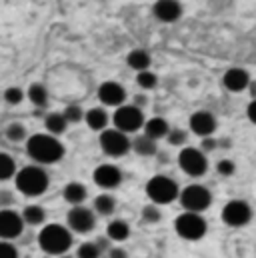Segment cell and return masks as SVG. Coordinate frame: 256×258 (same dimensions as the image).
Returning a JSON list of instances; mask_svg holds the SVG:
<instances>
[{
    "mask_svg": "<svg viewBox=\"0 0 256 258\" xmlns=\"http://www.w3.org/2000/svg\"><path fill=\"white\" fill-rule=\"evenodd\" d=\"M28 100H30L34 106L44 108V106L48 104V90H46L42 84L34 82V84H30V88H28Z\"/></svg>",
    "mask_w": 256,
    "mask_h": 258,
    "instance_id": "d4e9b609",
    "label": "cell"
},
{
    "mask_svg": "<svg viewBox=\"0 0 256 258\" xmlns=\"http://www.w3.org/2000/svg\"><path fill=\"white\" fill-rule=\"evenodd\" d=\"M220 218L226 226L240 228V226H246L252 220V208L244 200H230L222 206Z\"/></svg>",
    "mask_w": 256,
    "mask_h": 258,
    "instance_id": "52a82bcc",
    "label": "cell"
},
{
    "mask_svg": "<svg viewBox=\"0 0 256 258\" xmlns=\"http://www.w3.org/2000/svg\"><path fill=\"white\" fill-rule=\"evenodd\" d=\"M16 188L26 196H40L48 188V174L40 166H24L16 172Z\"/></svg>",
    "mask_w": 256,
    "mask_h": 258,
    "instance_id": "3957f363",
    "label": "cell"
},
{
    "mask_svg": "<svg viewBox=\"0 0 256 258\" xmlns=\"http://www.w3.org/2000/svg\"><path fill=\"white\" fill-rule=\"evenodd\" d=\"M178 198H180V204H182L184 212H196V214H200V212H204L212 204V194H210V190L206 186H202V184H190V186H186L182 192L178 194Z\"/></svg>",
    "mask_w": 256,
    "mask_h": 258,
    "instance_id": "8992f818",
    "label": "cell"
},
{
    "mask_svg": "<svg viewBox=\"0 0 256 258\" xmlns=\"http://www.w3.org/2000/svg\"><path fill=\"white\" fill-rule=\"evenodd\" d=\"M178 164L188 176H194V178L202 176L208 168L206 154L200 148H182L178 154Z\"/></svg>",
    "mask_w": 256,
    "mask_h": 258,
    "instance_id": "30bf717a",
    "label": "cell"
},
{
    "mask_svg": "<svg viewBox=\"0 0 256 258\" xmlns=\"http://www.w3.org/2000/svg\"><path fill=\"white\" fill-rule=\"evenodd\" d=\"M92 178H94V182H96L100 188L110 190V188L120 186V182H122V172H120V168L114 166V164H100V166L94 170Z\"/></svg>",
    "mask_w": 256,
    "mask_h": 258,
    "instance_id": "4fadbf2b",
    "label": "cell"
},
{
    "mask_svg": "<svg viewBox=\"0 0 256 258\" xmlns=\"http://www.w3.org/2000/svg\"><path fill=\"white\" fill-rule=\"evenodd\" d=\"M168 130H170L168 122H166L164 118H160V116H154V118H150V120L144 122V134H146L148 138H152V140L166 138Z\"/></svg>",
    "mask_w": 256,
    "mask_h": 258,
    "instance_id": "ac0fdd59",
    "label": "cell"
},
{
    "mask_svg": "<svg viewBox=\"0 0 256 258\" xmlns=\"http://www.w3.org/2000/svg\"><path fill=\"white\" fill-rule=\"evenodd\" d=\"M114 128L120 130V132H136L144 126V114L140 108H136L134 104H122L116 108L114 116Z\"/></svg>",
    "mask_w": 256,
    "mask_h": 258,
    "instance_id": "ba28073f",
    "label": "cell"
},
{
    "mask_svg": "<svg viewBox=\"0 0 256 258\" xmlns=\"http://www.w3.org/2000/svg\"><path fill=\"white\" fill-rule=\"evenodd\" d=\"M26 152L32 160L40 164H52L64 156V146L52 134H34L26 142Z\"/></svg>",
    "mask_w": 256,
    "mask_h": 258,
    "instance_id": "6da1fadb",
    "label": "cell"
},
{
    "mask_svg": "<svg viewBox=\"0 0 256 258\" xmlns=\"http://www.w3.org/2000/svg\"><path fill=\"white\" fill-rule=\"evenodd\" d=\"M216 170H218L220 176H232L234 170H236V164H234L232 160H228V158H222V160H218Z\"/></svg>",
    "mask_w": 256,
    "mask_h": 258,
    "instance_id": "d590c367",
    "label": "cell"
},
{
    "mask_svg": "<svg viewBox=\"0 0 256 258\" xmlns=\"http://www.w3.org/2000/svg\"><path fill=\"white\" fill-rule=\"evenodd\" d=\"M152 10H154V16L162 22H174L182 14V6L178 0H156Z\"/></svg>",
    "mask_w": 256,
    "mask_h": 258,
    "instance_id": "e0dca14e",
    "label": "cell"
},
{
    "mask_svg": "<svg viewBox=\"0 0 256 258\" xmlns=\"http://www.w3.org/2000/svg\"><path fill=\"white\" fill-rule=\"evenodd\" d=\"M76 258H100V250L94 242H82L76 250Z\"/></svg>",
    "mask_w": 256,
    "mask_h": 258,
    "instance_id": "4dcf8cb0",
    "label": "cell"
},
{
    "mask_svg": "<svg viewBox=\"0 0 256 258\" xmlns=\"http://www.w3.org/2000/svg\"><path fill=\"white\" fill-rule=\"evenodd\" d=\"M246 116H248V120L256 124V100H252L250 104H248V108H246Z\"/></svg>",
    "mask_w": 256,
    "mask_h": 258,
    "instance_id": "ab89813d",
    "label": "cell"
},
{
    "mask_svg": "<svg viewBox=\"0 0 256 258\" xmlns=\"http://www.w3.org/2000/svg\"><path fill=\"white\" fill-rule=\"evenodd\" d=\"M58 258H72V256H68V254H62V256H58Z\"/></svg>",
    "mask_w": 256,
    "mask_h": 258,
    "instance_id": "7bdbcfd3",
    "label": "cell"
},
{
    "mask_svg": "<svg viewBox=\"0 0 256 258\" xmlns=\"http://www.w3.org/2000/svg\"><path fill=\"white\" fill-rule=\"evenodd\" d=\"M66 220H68L70 230L80 232V234L90 232V230L94 228V224H96V216H94V212H92L90 208L82 206V204H80V206H72V208L68 210Z\"/></svg>",
    "mask_w": 256,
    "mask_h": 258,
    "instance_id": "8fae6325",
    "label": "cell"
},
{
    "mask_svg": "<svg viewBox=\"0 0 256 258\" xmlns=\"http://www.w3.org/2000/svg\"><path fill=\"white\" fill-rule=\"evenodd\" d=\"M160 218H162V214H160L156 204H146L142 208V220L146 224H156V222H160Z\"/></svg>",
    "mask_w": 256,
    "mask_h": 258,
    "instance_id": "f546056e",
    "label": "cell"
},
{
    "mask_svg": "<svg viewBox=\"0 0 256 258\" xmlns=\"http://www.w3.org/2000/svg\"><path fill=\"white\" fill-rule=\"evenodd\" d=\"M206 220L196 212H182L174 220V230L184 240H200L206 234Z\"/></svg>",
    "mask_w": 256,
    "mask_h": 258,
    "instance_id": "5b68a950",
    "label": "cell"
},
{
    "mask_svg": "<svg viewBox=\"0 0 256 258\" xmlns=\"http://www.w3.org/2000/svg\"><path fill=\"white\" fill-rule=\"evenodd\" d=\"M22 98H24V92H22V88H18V86H10V88L4 90V100H6L8 104H20Z\"/></svg>",
    "mask_w": 256,
    "mask_h": 258,
    "instance_id": "e575fe53",
    "label": "cell"
},
{
    "mask_svg": "<svg viewBox=\"0 0 256 258\" xmlns=\"http://www.w3.org/2000/svg\"><path fill=\"white\" fill-rule=\"evenodd\" d=\"M38 244L46 256H62L72 246V232L62 224H46L38 234Z\"/></svg>",
    "mask_w": 256,
    "mask_h": 258,
    "instance_id": "7a4b0ae2",
    "label": "cell"
},
{
    "mask_svg": "<svg viewBox=\"0 0 256 258\" xmlns=\"http://www.w3.org/2000/svg\"><path fill=\"white\" fill-rule=\"evenodd\" d=\"M132 150L138 154V156H154L158 152V146H156V140L148 138L146 134H140L132 140Z\"/></svg>",
    "mask_w": 256,
    "mask_h": 258,
    "instance_id": "d6986e66",
    "label": "cell"
},
{
    "mask_svg": "<svg viewBox=\"0 0 256 258\" xmlns=\"http://www.w3.org/2000/svg\"><path fill=\"white\" fill-rule=\"evenodd\" d=\"M6 138L12 140V142H20V140L26 138V128H24L22 124H18V122H12V124L6 128Z\"/></svg>",
    "mask_w": 256,
    "mask_h": 258,
    "instance_id": "d6a6232c",
    "label": "cell"
},
{
    "mask_svg": "<svg viewBox=\"0 0 256 258\" xmlns=\"http://www.w3.org/2000/svg\"><path fill=\"white\" fill-rule=\"evenodd\" d=\"M24 222L22 216L10 208H2L0 210V240H12L18 238L22 234Z\"/></svg>",
    "mask_w": 256,
    "mask_h": 258,
    "instance_id": "7c38bea8",
    "label": "cell"
},
{
    "mask_svg": "<svg viewBox=\"0 0 256 258\" xmlns=\"http://www.w3.org/2000/svg\"><path fill=\"white\" fill-rule=\"evenodd\" d=\"M188 124H190V130L194 134H198L200 138H206V136H212L214 134V130H216V118L208 110H198V112H194L190 116Z\"/></svg>",
    "mask_w": 256,
    "mask_h": 258,
    "instance_id": "9a60e30c",
    "label": "cell"
},
{
    "mask_svg": "<svg viewBox=\"0 0 256 258\" xmlns=\"http://www.w3.org/2000/svg\"><path fill=\"white\" fill-rule=\"evenodd\" d=\"M124 98H126L124 86L114 82V80H106L98 88V100L102 104H106V106H122Z\"/></svg>",
    "mask_w": 256,
    "mask_h": 258,
    "instance_id": "5bb4252c",
    "label": "cell"
},
{
    "mask_svg": "<svg viewBox=\"0 0 256 258\" xmlns=\"http://www.w3.org/2000/svg\"><path fill=\"white\" fill-rule=\"evenodd\" d=\"M146 194L152 200V204H170L178 196V184L164 174H156L146 182Z\"/></svg>",
    "mask_w": 256,
    "mask_h": 258,
    "instance_id": "277c9868",
    "label": "cell"
},
{
    "mask_svg": "<svg viewBox=\"0 0 256 258\" xmlns=\"http://www.w3.org/2000/svg\"><path fill=\"white\" fill-rule=\"evenodd\" d=\"M108 258H128V252L124 248L112 246V248H108Z\"/></svg>",
    "mask_w": 256,
    "mask_h": 258,
    "instance_id": "f35d334b",
    "label": "cell"
},
{
    "mask_svg": "<svg viewBox=\"0 0 256 258\" xmlns=\"http://www.w3.org/2000/svg\"><path fill=\"white\" fill-rule=\"evenodd\" d=\"M128 236H130V226L124 220H112L106 226V238L112 242H124Z\"/></svg>",
    "mask_w": 256,
    "mask_h": 258,
    "instance_id": "7402d4cb",
    "label": "cell"
},
{
    "mask_svg": "<svg viewBox=\"0 0 256 258\" xmlns=\"http://www.w3.org/2000/svg\"><path fill=\"white\" fill-rule=\"evenodd\" d=\"M144 104H146V96H136V98H134V106H136V108H140V106H144Z\"/></svg>",
    "mask_w": 256,
    "mask_h": 258,
    "instance_id": "60d3db41",
    "label": "cell"
},
{
    "mask_svg": "<svg viewBox=\"0 0 256 258\" xmlns=\"http://www.w3.org/2000/svg\"><path fill=\"white\" fill-rule=\"evenodd\" d=\"M22 222H26V224H30V226H38V224H42L44 222V218H46V212H44V208L42 206H36V204H30V206H26L24 210H22Z\"/></svg>",
    "mask_w": 256,
    "mask_h": 258,
    "instance_id": "cb8c5ba5",
    "label": "cell"
},
{
    "mask_svg": "<svg viewBox=\"0 0 256 258\" xmlns=\"http://www.w3.org/2000/svg\"><path fill=\"white\" fill-rule=\"evenodd\" d=\"M186 138H188L186 130H180V128H170L168 134H166V140H168V144H172V146H182V144L186 142Z\"/></svg>",
    "mask_w": 256,
    "mask_h": 258,
    "instance_id": "836d02e7",
    "label": "cell"
},
{
    "mask_svg": "<svg viewBox=\"0 0 256 258\" xmlns=\"http://www.w3.org/2000/svg\"><path fill=\"white\" fill-rule=\"evenodd\" d=\"M222 84H224L226 90H230V92H242V90H246L248 84H250V74H248L244 68H238V66L228 68V70L224 72V76H222Z\"/></svg>",
    "mask_w": 256,
    "mask_h": 258,
    "instance_id": "2e32d148",
    "label": "cell"
},
{
    "mask_svg": "<svg viewBox=\"0 0 256 258\" xmlns=\"http://www.w3.org/2000/svg\"><path fill=\"white\" fill-rule=\"evenodd\" d=\"M44 126L54 136V134H62L64 130H66V126H68V122H66V118L62 116V112H50L44 118Z\"/></svg>",
    "mask_w": 256,
    "mask_h": 258,
    "instance_id": "484cf974",
    "label": "cell"
},
{
    "mask_svg": "<svg viewBox=\"0 0 256 258\" xmlns=\"http://www.w3.org/2000/svg\"><path fill=\"white\" fill-rule=\"evenodd\" d=\"M62 116L66 118V122H80L84 118V112H82V108L78 104H68L64 108Z\"/></svg>",
    "mask_w": 256,
    "mask_h": 258,
    "instance_id": "1f68e13d",
    "label": "cell"
},
{
    "mask_svg": "<svg viewBox=\"0 0 256 258\" xmlns=\"http://www.w3.org/2000/svg\"><path fill=\"white\" fill-rule=\"evenodd\" d=\"M126 62L130 68H134L136 72H142V70H150V54L142 48H136V50H130L126 56Z\"/></svg>",
    "mask_w": 256,
    "mask_h": 258,
    "instance_id": "44dd1931",
    "label": "cell"
},
{
    "mask_svg": "<svg viewBox=\"0 0 256 258\" xmlns=\"http://www.w3.org/2000/svg\"><path fill=\"white\" fill-rule=\"evenodd\" d=\"M216 146H218V142H216L214 136H206V138H202V142H200L202 152H210V150H214Z\"/></svg>",
    "mask_w": 256,
    "mask_h": 258,
    "instance_id": "74e56055",
    "label": "cell"
},
{
    "mask_svg": "<svg viewBox=\"0 0 256 258\" xmlns=\"http://www.w3.org/2000/svg\"><path fill=\"white\" fill-rule=\"evenodd\" d=\"M100 148L104 150V154H108L112 158H118V156H124L130 150V140L120 130L106 128L100 132Z\"/></svg>",
    "mask_w": 256,
    "mask_h": 258,
    "instance_id": "9c48e42d",
    "label": "cell"
},
{
    "mask_svg": "<svg viewBox=\"0 0 256 258\" xmlns=\"http://www.w3.org/2000/svg\"><path fill=\"white\" fill-rule=\"evenodd\" d=\"M0 258H18V248L10 240H0Z\"/></svg>",
    "mask_w": 256,
    "mask_h": 258,
    "instance_id": "8d00e7d4",
    "label": "cell"
},
{
    "mask_svg": "<svg viewBox=\"0 0 256 258\" xmlns=\"http://www.w3.org/2000/svg\"><path fill=\"white\" fill-rule=\"evenodd\" d=\"M14 174H16V164H14V160H12L8 154L0 152V180H8V178L14 176Z\"/></svg>",
    "mask_w": 256,
    "mask_h": 258,
    "instance_id": "83f0119b",
    "label": "cell"
},
{
    "mask_svg": "<svg viewBox=\"0 0 256 258\" xmlns=\"http://www.w3.org/2000/svg\"><path fill=\"white\" fill-rule=\"evenodd\" d=\"M84 120H86V124H88V128L92 130H106V124H108V114H106V110L104 108H90L86 114H84Z\"/></svg>",
    "mask_w": 256,
    "mask_h": 258,
    "instance_id": "ffe728a7",
    "label": "cell"
},
{
    "mask_svg": "<svg viewBox=\"0 0 256 258\" xmlns=\"http://www.w3.org/2000/svg\"><path fill=\"white\" fill-rule=\"evenodd\" d=\"M248 88H250V94H252V100H256V82L250 80V84H248Z\"/></svg>",
    "mask_w": 256,
    "mask_h": 258,
    "instance_id": "b9f144b4",
    "label": "cell"
},
{
    "mask_svg": "<svg viewBox=\"0 0 256 258\" xmlns=\"http://www.w3.org/2000/svg\"><path fill=\"white\" fill-rule=\"evenodd\" d=\"M62 194L66 202H70L72 206H80L86 200V186L80 182H70V184H66Z\"/></svg>",
    "mask_w": 256,
    "mask_h": 258,
    "instance_id": "603a6c76",
    "label": "cell"
},
{
    "mask_svg": "<svg viewBox=\"0 0 256 258\" xmlns=\"http://www.w3.org/2000/svg\"><path fill=\"white\" fill-rule=\"evenodd\" d=\"M136 82H138L140 88H144V90H152V88L156 86L158 78H156L154 72H150V70H142V72L136 74Z\"/></svg>",
    "mask_w": 256,
    "mask_h": 258,
    "instance_id": "f1b7e54d",
    "label": "cell"
},
{
    "mask_svg": "<svg viewBox=\"0 0 256 258\" xmlns=\"http://www.w3.org/2000/svg\"><path fill=\"white\" fill-rule=\"evenodd\" d=\"M114 208H116L114 196H110V194H98V196L94 198V210H96L98 214L108 216V214L114 212Z\"/></svg>",
    "mask_w": 256,
    "mask_h": 258,
    "instance_id": "4316f807",
    "label": "cell"
}]
</instances>
